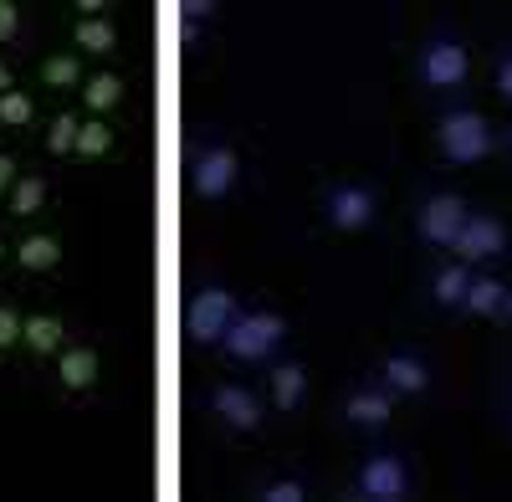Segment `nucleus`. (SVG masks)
<instances>
[{"instance_id": "1", "label": "nucleus", "mask_w": 512, "mask_h": 502, "mask_svg": "<svg viewBox=\"0 0 512 502\" xmlns=\"http://www.w3.org/2000/svg\"><path fill=\"white\" fill-rule=\"evenodd\" d=\"M497 149V129L492 118L472 103H456V108H441L436 113V154L446 164H456V170H472V164L492 159Z\"/></svg>"}, {"instance_id": "2", "label": "nucleus", "mask_w": 512, "mask_h": 502, "mask_svg": "<svg viewBox=\"0 0 512 502\" xmlns=\"http://www.w3.org/2000/svg\"><path fill=\"white\" fill-rule=\"evenodd\" d=\"M415 82L425 93H461L466 82H472V52H466V41L451 31V26H436L431 36L420 41V52H415Z\"/></svg>"}, {"instance_id": "3", "label": "nucleus", "mask_w": 512, "mask_h": 502, "mask_svg": "<svg viewBox=\"0 0 512 502\" xmlns=\"http://www.w3.org/2000/svg\"><path fill=\"white\" fill-rule=\"evenodd\" d=\"M282 344H287V318L272 308H251V313H236V323L221 333L216 349L236 364H272Z\"/></svg>"}, {"instance_id": "4", "label": "nucleus", "mask_w": 512, "mask_h": 502, "mask_svg": "<svg viewBox=\"0 0 512 502\" xmlns=\"http://www.w3.org/2000/svg\"><path fill=\"white\" fill-rule=\"evenodd\" d=\"M410 492H415V472L390 446L369 451L359 462V472H354V497L359 502H410Z\"/></svg>"}, {"instance_id": "5", "label": "nucleus", "mask_w": 512, "mask_h": 502, "mask_svg": "<svg viewBox=\"0 0 512 502\" xmlns=\"http://www.w3.org/2000/svg\"><path fill=\"white\" fill-rule=\"evenodd\" d=\"M466 216H472V200L461 190H431L415 200V236L431 246V251H451Z\"/></svg>"}, {"instance_id": "6", "label": "nucleus", "mask_w": 512, "mask_h": 502, "mask_svg": "<svg viewBox=\"0 0 512 502\" xmlns=\"http://www.w3.org/2000/svg\"><path fill=\"white\" fill-rule=\"evenodd\" d=\"M323 216L338 236H364L379 221V195L364 180H333L323 190Z\"/></svg>"}, {"instance_id": "7", "label": "nucleus", "mask_w": 512, "mask_h": 502, "mask_svg": "<svg viewBox=\"0 0 512 502\" xmlns=\"http://www.w3.org/2000/svg\"><path fill=\"white\" fill-rule=\"evenodd\" d=\"M241 303H236V292L221 287V282H205L195 298H190V313H185V328H190V344L200 349H216L221 344V333L236 323Z\"/></svg>"}, {"instance_id": "8", "label": "nucleus", "mask_w": 512, "mask_h": 502, "mask_svg": "<svg viewBox=\"0 0 512 502\" xmlns=\"http://www.w3.org/2000/svg\"><path fill=\"white\" fill-rule=\"evenodd\" d=\"M236 185H241V159H236V149L221 144V139L200 144L195 159H190V190H195L200 200H226Z\"/></svg>"}, {"instance_id": "9", "label": "nucleus", "mask_w": 512, "mask_h": 502, "mask_svg": "<svg viewBox=\"0 0 512 502\" xmlns=\"http://www.w3.org/2000/svg\"><path fill=\"white\" fill-rule=\"evenodd\" d=\"M374 374H379V385L390 390L395 400H420V395H431V385H436V369H431V359H425L420 349H384Z\"/></svg>"}, {"instance_id": "10", "label": "nucleus", "mask_w": 512, "mask_h": 502, "mask_svg": "<svg viewBox=\"0 0 512 502\" xmlns=\"http://www.w3.org/2000/svg\"><path fill=\"white\" fill-rule=\"evenodd\" d=\"M451 257L466 262L472 272H487L492 262L507 257V226L497 216H487V211H472L466 226H461V236H456V246H451Z\"/></svg>"}, {"instance_id": "11", "label": "nucleus", "mask_w": 512, "mask_h": 502, "mask_svg": "<svg viewBox=\"0 0 512 502\" xmlns=\"http://www.w3.org/2000/svg\"><path fill=\"white\" fill-rule=\"evenodd\" d=\"M210 410H216V421H221L226 431H236V436H246V431L262 426V400H256L246 385H236V380H226V385L210 390Z\"/></svg>"}, {"instance_id": "12", "label": "nucleus", "mask_w": 512, "mask_h": 502, "mask_svg": "<svg viewBox=\"0 0 512 502\" xmlns=\"http://www.w3.org/2000/svg\"><path fill=\"white\" fill-rule=\"evenodd\" d=\"M344 421L359 426V431H390V421H395V395L384 390L379 380H374V385H354V390L344 395Z\"/></svg>"}, {"instance_id": "13", "label": "nucleus", "mask_w": 512, "mask_h": 502, "mask_svg": "<svg viewBox=\"0 0 512 502\" xmlns=\"http://www.w3.org/2000/svg\"><path fill=\"white\" fill-rule=\"evenodd\" d=\"M472 267L466 262H456V257H441L431 272H425V303L431 308H461V298H466V287H472Z\"/></svg>"}, {"instance_id": "14", "label": "nucleus", "mask_w": 512, "mask_h": 502, "mask_svg": "<svg viewBox=\"0 0 512 502\" xmlns=\"http://www.w3.org/2000/svg\"><path fill=\"white\" fill-rule=\"evenodd\" d=\"M267 400L282 415H292L297 405L308 400V364L303 359H272L267 364Z\"/></svg>"}, {"instance_id": "15", "label": "nucleus", "mask_w": 512, "mask_h": 502, "mask_svg": "<svg viewBox=\"0 0 512 502\" xmlns=\"http://www.w3.org/2000/svg\"><path fill=\"white\" fill-rule=\"evenodd\" d=\"M507 292H512V287H507L497 272H477L456 313H461V318H477V323H497V318H502V303H507Z\"/></svg>"}, {"instance_id": "16", "label": "nucleus", "mask_w": 512, "mask_h": 502, "mask_svg": "<svg viewBox=\"0 0 512 502\" xmlns=\"http://www.w3.org/2000/svg\"><path fill=\"white\" fill-rule=\"evenodd\" d=\"M98 374H103V359H98L93 344H67V349L57 354V380H62L67 395L93 390V385H98Z\"/></svg>"}, {"instance_id": "17", "label": "nucleus", "mask_w": 512, "mask_h": 502, "mask_svg": "<svg viewBox=\"0 0 512 502\" xmlns=\"http://www.w3.org/2000/svg\"><path fill=\"white\" fill-rule=\"evenodd\" d=\"M21 349L36 359H57L67 349V328L57 313H26L21 318Z\"/></svg>"}, {"instance_id": "18", "label": "nucleus", "mask_w": 512, "mask_h": 502, "mask_svg": "<svg viewBox=\"0 0 512 502\" xmlns=\"http://www.w3.org/2000/svg\"><path fill=\"white\" fill-rule=\"evenodd\" d=\"M16 262H21V272H52V267H62V236H52V231L21 236Z\"/></svg>"}, {"instance_id": "19", "label": "nucleus", "mask_w": 512, "mask_h": 502, "mask_svg": "<svg viewBox=\"0 0 512 502\" xmlns=\"http://www.w3.org/2000/svg\"><path fill=\"white\" fill-rule=\"evenodd\" d=\"M82 103H88L98 118L113 113V108L123 103V77H118V72H93L88 82H82Z\"/></svg>"}, {"instance_id": "20", "label": "nucleus", "mask_w": 512, "mask_h": 502, "mask_svg": "<svg viewBox=\"0 0 512 502\" xmlns=\"http://www.w3.org/2000/svg\"><path fill=\"white\" fill-rule=\"evenodd\" d=\"M41 205H47V180H41V175H21V180L11 185V216L26 221V216L41 211Z\"/></svg>"}, {"instance_id": "21", "label": "nucleus", "mask_w": 512, "mask_h": 502, "mask_svg": "<svg viewBox=\"0 0 512 502\" xmlns=\"http://www.w3.org/2000/svg\"><path fill=\"white\" fill-rule=\"evenodd\" d=\"M77 47L82 52H98V57H108L113 47H118V26L108 21V16H98V21H77Z\"/></svg>"}, {"instance_id": "22", "label": "nucleus", "mask_w": 512, "mask_h": 502, "mask_svg": "<svg viewBox=\"0 0 512 502\" xmlns=\"http://www.w3.org/2000/svg\"><path fill=\"white\" fill-rule=\"evenodd\" d=\"M41 82H47V88H77V82H88V77H82L72 52H57V57L41 62Z\"/></svg>"}, {"instance_id": "23", "label": "nucleus", "mask_w": 512, "mask_h": 502, "mask_svg": "<svg viewBox=\"0 0 512 502\" xmlns=\"http://www.w3.org/2000/svg\"><path fill=\"white\" fill-rule=\"evenodd\" d=\"M113 149V129L103 118H88L82 123V134H77V159H103Z\"/></svg>"}, {"instance_id": "24", "label": "nucleus", "mask_w": 512, "mask_h": 502, "mask_svg": "<svg viewBox=\"0 0 512 502\" xmlns=\"http://www.w3.org/2000/svg\"><path fill=\"white\" fill-rule=\"evenodd\" d=\"M256 497H262V502H308V482L303 477H267L262 487H256Z\"/></svg>"}, {"instance_id": "25", "label": "nucleus", "mask_w": 512, "mask_h": 502, "mask_svg": "<svg viewBox=\"0 0 512 502\" xmlns=\"http://www.w3.org/2000/svg\"><path fill=\"white\" fill-rule=\"evenodd\" d=\"M77 134H82V118L57 113L52 129H47V149H52V154H77Z\"/></svg>"}, {"instance_id": "26", "label": "nucleus", "mask_w": 512, "mask_h": 502, "mask_svg": "<svg viewBox=\"0 0 512 502\" xmlns=\"http://www.w3.org/2000/svg\"><path fill=\"white\" fill-rule=\"evenodd\" d=\"M31 118H36V103H31V93L11 88L6 98H0V123H6V129H26Z\"/></svg>"}, {"instance_id": "27", "label": "nucleus", "mask_w": 512, "mask_h": 502, "mask_svg": "<svg viewBox=\"0 0 512 502\" xmlns=\"http://www.w3.org/2000/svg\"><path fill=\"white\" fill-rule=\"evenodd\" d=\"M492 88H497V98L512 108V47H502L497 62H492Z\"/></svg>"}, {"instance_id": "28", "label": "nucleus", "mask_w": 512, "mask_h": 502, "mask_svg": "<svg viewBox=\"0 0 512 502\" xmlns=\"http://www.w3.org/2000/svg\"><path fill=\"white\" fill-rule=\"evenodd\" d=\"M21 344V313L11 303H0V354Z\"/></svg>"}, {"instance_id": "29", "label": "nucleus", "mask_w": 512, "mask_h": 502, "mask_svg": "<svg viewBox=\"0 0 512 502\" xmlns=\"http://www.w3.org/2000/svg\"><path fill=\"white\" fill-rule=\"evenodd\" d=\"M16 36H21V6L0 0V41H16Z\"/></svg>"}, {"instance_id": "30", "label": "nucleus", "mask_w": 512, "mask_h": 502, "mask_svg": "<svg viewBox=\"0 0 512 502\" xmlns=\"http://www.w3.org/2000/svg\"><path fill=\"white\" fill-rule=\"evenodd\" d=\"M210 16H216V0H185V26L200 31V21H210Z\"/></svg>"}, {"instance_id": "31", "label": "nucleus", "mask_w": 512, "mask_h": 502, "mask_svg": "<svg viewBox=\"0 0 512 502\" xmlns=\"http://www.w3.org/2000/svg\"><path fill=\"white\" fill-rule=\"evenodd\" d=\"M21 180V164H16V154H0V195H11V185Z\"/></svg>"}, {"instance_id": "32", "label": "nucleus", "mask_w": 512, "mask_h": 502, "mask_svg": "<svg viewBox=\"0 0 512 502\" xmlns=\"http://www.w3.org/2000/svg\"><path fill=\"white\" fill-rule=\"evenodd\" d=\"M16 88V72H11V62H0V98H6Z\"/></svg>"}, {"instance_id": "33", "label": "nucleus", "mask_w": 512, "mask_h": 502, "mask_svg": "<svg viewBox=\"0 0 512 502\" xmlns=\"http://www.w3.org/2000/svg\"><path fill=\"white\" fill-rule=\"evenodd\" d=\"M497 323H507V328H512V292H507V303H502V318H497Z\"/></svg>"}, {"instance_id": "34", "label": "nucleus", "mask_w": 512, "mask_h": 502, "mask_svg": "<svg viewBox=\"0 0 512 502\" xmlns=\"http://www.w3.org/2000/svg\"><path fill=\"white\" fill-rule=\"evenodd\" d=\"M507 159H512V129H507Z\"/></svg>"}, {"instance_id": "35", "label": "nucleus", "mask_w": 512, "mask_h": 502, "mask_svg": "<svg viewBox=\"0 0 512 502\" xmlns=\"http://www.w3.org/2000/svg\"><path fill=\"white\" fill-rule=\"evenodd\" d=\"M507 395H512V369H507Z\"/></svg>"}, {"instance_id": "36", "label": "nucleus", "mask_w": 512, "mask_h": 502, "mask_svg": "<svg viewBox=\"0 0 512 502\" xmlns=\"http://www.w3.org/2000/svg\"><path fill=\"white\" fill-rule=\"evenodd\" d=\"M0 262H6V241H0Z\"/></svg>"}, {"instance_id": "37", "label": "nucleus", "mask_w": 512, "mask_h": 502, "mask_svg": "<svg viewBox=\"0 0 512 502\" xmlns=\"http://www.w3.org/2000/svg\"><path fill=\"white\" fill-rule=\"evenodd\" d=\"M507 426H512V410H507Z\"/></svg>"}]
</instances>
